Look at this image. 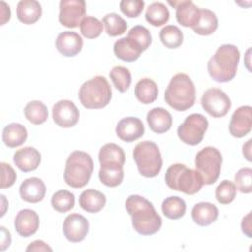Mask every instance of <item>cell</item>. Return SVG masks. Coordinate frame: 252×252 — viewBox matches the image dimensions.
Returning a JSON list of instances; mask_svg holds the SVG:
<instances>
[{
	"mask_svg": "<svg viewBox=\"0 0 252 252\" xmlns=\"http://www.w3.org/2000/svg\"><path fill=\"white\" fill-rule=\"evenodd\" d=\"M125 208L132 218L134 229L139 234L152 235L160 229L162 220L153 204L146 198L131 195L125 202Z\"/></svg>",
	"mask_w": 252,
	"mask_h": 252,
	"instance_id": "6da1fadb",
	"label": "cell"
},
{
	"mask_svg": "<svg viewBox=\"0 0 252 252\" xmlns=\"http://www.w3.org/2000/svg\"><path fill=\"white\" fill-rule=\"evenodd\" d=\"M240 52L233 44L220 45L207 64L210 77L218 83L231 81L237 72Z\"/></svg>",
	"mask_w": 252,
	"mask_h": 252,
	"instance_id": "7a4b0ae2",
	"label": "cell"
},
{
	"mask_svg": "<svg viewBox=\"0 0 252 252\" xmlns=\"http://www.w3.org/2000/svg\"><path fill=\"white\" fill-rule=\"evenodd\" d=\"M165 102L177 111L192 107L196 99V89L190 77L184 73L174 75L164 93Z\"/></svg>",
	"mask_w": 252,
	"mask_h": 252,
	"instance_id": "3957f363",
	"label": "cell"
},
{
	"mask_svg": "<svg viewBox=\"0 0 252 252\" xmlns=\"http://www.w3.org/2000/svg\"><path fill=\"white\" fill-rule=\"evenodd\" d=\"M78 95L84 107L99 109L110 102L112 91L105 77L95 76L81 86Z\"/></svg>",
	"mask_w": 252,
	"mask_h": 252,
	"instance_id": "277c9868",
	"label": "cell"
},
{
	"mask_svg": "<svg viewBox=\"0 0 252 252\" xmlns=\"http://www.w3.org/2000/svg\"><path fill=\"white\" fill-rule=\"evenodd\" d=\"M166 185L175 191L194 195L203 186V179L197 170L188 168L182 163L170 165L165 172Z\"/></svg>",
	"mask_w": 252,
	"mask_h": 252,
	"instance_id": "5b68a950",
	"label": "cell"
},
{
	"mask_svg": "<svg viewBox=\"0 0 252 252\" xmlns=\"http://www.w3.org/2000/svg\"><path fill=\"white\" fill-rule=\"evenodd\" d=\"M93 170L91 156L83 151H74L66 160L64 180L73 188H82L88 184Z\"/></svg>",
	"mask_w": 252,
	"mask_h": 252,
	"instance_id": "8992f818",
	"label": "cell"
},
{
	"mask_svg": "<svg viewBox=\"0 0 252 252\" xmlns=\"http://www.w3.org/2000/svg\"><path fill=\"white\" fill-rule=\"evenodd\" d=\"M133 158L141 175L151 178L157 176L162 167V158L158 145L152 141L138 143Z\"/></svg>",
	"mask_w": 252,
	"mask_h": 252,
	"instance_id": "52a82bcc",
	"label": "cell"
},
{
	"mask_svg": "<svg viewBox=\"0 0 252 252\" xmlns=\"http://www.w3.org/2000/svg\"><path fill=\"white\" fill-rule=\"evenodd\" d=\"M222 163L220 152L214 147H205L199 151L195 158L196 170L200 173L203 183L210 185L217 181L220 176Z\"/></svg>",
	"mask_w": 252,
	"mask_h": 252,
	"instance_id": "ba28073f",
	"label": "cell"
},
{
	"mask_svg": "<svg viewBox=\"0 0 252 252\" xmlns=\"http://www.w3.org/2000/svg\"><path fill=\"white\" fill-rule=\"evenodd\" d=\"M207 118L200 113L188 115L177 128V135L184 144L195 146L202 142L208 129Z\"/></svg>",
	"mask_w": 252,
	"mask_h": 252,
	"instance_id": "9c48e42d",
	"label": "cell"
},
{
	"mask_svg": "<svg viewBox=\"0 0 252 252\" xmlns=\"http://www.w3.org/2000/svg\"><path fill=\"white\" fill-rule=\"evenodd\" d=\"M201 104L209 115L216 118L225 116L231 107L228 95L218 88H211L205 91L201 97Z\"/></svg>",
	"mask_w": 252,
	"mask_h": 252,
	"instance_id": "30bf717a",
	"label": "cell"
},
{
	"mask_svg": "<svg viewBox=\"0 0 252 252\" xmlns=\"http://www.w3.org/2000/svg\"><path fill=\"white\" fill-rule=\"evenodd\" d=\"M86 14V2L84 0H61L59 3L58 20L67 28L80 26Z\"/></svg>",
	"mask_w": 252,
	"mask_h": 252,
	"instance_id": "8fae6325",
	"label": "cell"
},
{
	"mask_svg": "<svg viewBox=\"0 0 252 252\" xmlns=\"http://www.w3.org/2000/svg\"><path fill=\"white\" fill-rule=\"evenodd\" d=\"M79 109L71 100L61 99L52 107L53 121L62 128H71L75 126L79 121Z\"/></svg>",
	"mask_w": 252,
	"mask_h": 252,
	"instance_id": "7c38bea8",
	"label": "cell"
},
{
	"mask_svg": "<svg viewBox=\"0 0 252 252\" xmlns=\"http://www.w3.org/2000/svg\"><path fill=\"white\" fill-rule=\"evenodd\" d=\"M89 232L88 220L77 213L66 217L63 222V233L71 242H80L85 239Z\"/></svg>",
	"mask_w": 252,
	"mask_h": 252,
	"instance_id": "4fadbf2b",
	"label": "cell"
},
{
	"mask_svg": "<svg viewBox=\"0 0 252 252\" xmlns=\"http://www.w3.org/2000/svg\"><path fill=\"white\" fill-rule=\"evenodd\" d=\"M251 106L242 105L233 112L229 122V132L233 137L242 138L251 131Z\"/></svg>",
	"mask_w": 252,
	"mask_h": 252,
	"instance_id": "5bb4252c",
	"label": "cell"
},
{
	"mask_svg": "<svg viewBox=\"0 0 252 252\" xmlns=\"http://www.w3.org/2000/svg\"><path fill=\"white\" fill-rule=\"evenodd\" d=\"M168 4L176 9V20L183 27L193 28L198 23L201 9H199L192 1H168Z\"/></svg>",
	"mask_w": 252,
	"mask_h": 252,
	"instance_id": "9a60e30c",
	"label": "cell"
},
{
	"mask_svg": "<svg viewBox=\"0 0 252 252\" xmlns=\"http://www.w3.org/2000/svg\"><path fill=\"white\" fill-rule=\"evenodd\" d=\"M115 132L120 140L130 143L144 135L145 127L139 118L129 116L122 118L117 123Z\"/></svg>",
	"mask_w": 252,
	"mask_h": 252,
	"instance_id": "2e32d148",
	"label": "cell"
},
{
	"mask_svg": "<svg viewBox=\"0 0 252 252\" xmlns=\"http://www.w3.org/2000/svg\"><path fill=\"white\" fill-rule=\"evenodd\" d=\"M14 225L19 235L23 237L32 236L39 227V217L33 210H21L15 218Z\"/></svg>",
	"mask_w": 252,
	"mask_h": 252,
	"instance_id": "e0dca14e",
	"label": "cell"
},
{
	"mask_svg": "<svg viewBox=\"0 0 252 252\" xmlns=\"http://www.w3.org/2000/svg\"><path fill=\"white\" fill-rule=\"evenodd\" d=\"M55 46L62 55L72 57L82 50L83 39L77 32L65 31L58 34L55 40Z\"/></svg>",
	"mask_w": 252,
	"mask_h": 252,
	"instance_id": "ac0fdd59",
	"label": "cell"
},
{
	"mask_svg": "<svg viewBox=\"0 0 252 252\" xmlns=\"http://www.w3.org/2000/svg\"><path fill=\"white\" fill-rule=\"evenodd\" d=\"M19 192L24 201L28 203H38L44 198L46 187L40 178L30 177L21 183Z\"/></svg>",
	"mask_w": 252,
	"mask_h": 252,
	"instance_id": "d6986e66",
	"label": "cell"
},
{
	"mask_svg": "<svg viewBox=\"0 0 252 252\" xmlns=\"http://www.w3.org/2000/svg\"><path fill=\"white\" fill-rule=\"evenodd\" d=\"M16 166L23 172L35 170L41 160L40 153L33 147H24L14 154L13 158Z\"/></svg>",
	"mask_w": 252,
	"mask_h": 252,
	"instance_id": "ffe728a7",
	"label": "cell"
},
{
	"mask_svg": "<svg viewBox=\"0 0 252 252\" xmlns=\"http://www.w3.org/2000/svg\"><path fill=\"white\" fill-rule=\"evenodd\" d=\"M147 122L153 132L161 134L167 132L171 128L172 117L166 109L162 107H154L147 114Z\"/></svg>",
	"mask_w": 252,
	"mask_h": 252,
	"instance_id": "44dd1931",
	"label": "cell"
},
{
	"mask_svg": "<svg viewBox=\"0 0 252 252\" xmlns=\"http://www.w3.org/2000/svg\"><path fill=\"white\" fill-rule=\"evenodd\" d=\"M113 51L117 58L126 62L137 60L143 52L142 48L129 37H122L116 40L113 45Z\"/></svg>",
	"mask_w": 252,
	"mask_h": 252,
	"instance_id": "7402d4cb",
	"label": "cell"
},
{
	"mask_svg": "<svg viewBox=\"0 0 252 252\" xmlns=\"http://www.w3.org/2000/svg\"><path fill=\"white\" fill-rule=\"evenodd\" d=\"M191 216L195 223L200 226H207L218 219L219 210L212 203L200 202L193 207Z\"/></svg>",
	"mask_w": 252,
	"mask_h": 252,
	"instance_id": "603a6c76",
	"label": "cell"
},
{
	"mask_svg": "<svg viewBox=\"0 0 252 252\" xmlns=\"http://www.w3.org/2000/svg\"><path fill=\"white\" fill-rule=\"evenodd\" d=\"M42 9L35 0H21L17 5V18L26 25L34 24L41 17Z\"/></svg>",
	"mask_w": 252,
	"mask_h": 252,
	"instance_id": "cb8c5ba5",
	"label": "cell"
},
{
	"mask_svg": "<svg viewBox=\"0 0 252 252\" xmlns=\"http://www.w3.org/2000/svg\"><path fill=\"white\" fill-rule=\"evenodd\" d=\"M106 198L100 191L94 189H87L83 191L79 197L80 207L88 213H97L105 206Z\"/></svg>",
	"mask_w": 252,
	"mask_h": 252,
	"instance_id": "d4e9b609",
	"label": "cell"
},
{
	"mask_svg": "<svg viewBox=\"0 0 252 252\" xmlns=\"http://www.w3.org/2000/svg\"><path fill=\"white\" fill-rule=\"evenodd\" d=\"M28 132L25 126L19 123H10L3 129L2 140L9 148H16L24 144L27 140Z\"/></svg>",
	"mask_w": 252,
	"mask_h": 252,
	"instance_id": "484cf974",
	"label": "cell"
},
{
	"mask_svg": "<svg viewBox=\"0 0 252 252\" xmlns=\"http://www.w3.org/2000/svg\"><path fill=\"white\" fill-rule=\"evenodd\" d=\"M135 95L140 102L150 104L154 102L158 95V85L152 79H141L135 86Z\"/></svg>",
	"mask_w": 252,
	"mask_h": 252,
	"instance_id": "4316f807",
	"label": "cell"
},
{
	"mask_svg": "<svg viewBox=\"0 0 252 252\" xmlns=\"http://www.w3.org/2000/svg\"><path fill=\"white\" fill-rule=\"evenodd\" d=\"M98 160L102 164H121L124 165L125 154L121 147L116 144L108 143L102 146L98 153Z\"/></svg>",
	"mask_w": 252,
	"mask_h": 252,
	"instance_id": "83f0119b",
	"label": "cell"
},
{
	"mask_svg": "<svg viewBox=\"0 0 252 252\" xmlns=\"http://www.w3.org/2000/svg\"><path fill=\"white\" fill-rule=\"evenodd\" d=\"M123 165L121 164H102L98 172V177L104 185L116 187L123 180Z\"/></svg>",
	"mask_w": 252,
	"mask_h": 252,
	"instance_id": "f1b7e54d",
	"label": "cell"
},
{
	"mask_svg": "<svg viewBox=\"0 0 252 252\" xmlns=\"http://www.w3.org/2000/svg\"><path fill=\"white\" fill-rule=\"evenodd\" d=\"M218 28V18L216 14L209 9H201L198 23L192 28L200 35H209L216 32Z\"/></svg>",
	"mask_w": 252,
	"mask_h": 252,
	"instance_id": "f546056e",
	"label": "cell"
},
{
	"mask_svg": "<svg viewBox=\"0 0 252 252\" xmlns=\"http://www.w3.org/2000/svg\"><path fill=\"white\" fill-rule=\"evenodd\" d=\"M145 17L152 26L160 27L169 20V11L163 3L154 2L147 8Z\"/></svg>",
	"mask_w": 252,
	"mask_h": 252,
	"instance_id": "4dcf8cb0",
	"label": "cell"
},
{
	"mask_svg": "<svg viewBox=\"0 0 252 252\" xmlns=\"http://www.w3.org/2000/svg\"><path fill=\"white\" fill-rule=\"evenodd\" d=\"M26 118L34 125L42 124L48 117V110L46 105L39 100H32L27 103L24 108Z\"/></svg>",
	"mask_w": 252,
	"mask_h": 252,
	"instance_id": "1f68e13d",
	"label": "cell"
},
{
	"mask_svg": "<svg viewBox=\"0 0 252 252\" xmlns=\"http://www.w3.org/2000/svg\"><path fill=\"white\" fill-rule=\"evenodd\" d=\"M161 210L166 218L170 220H177L184 216L186 212V204L180 197L171 196L163 200Z\"/></svg>",
	"mask_w": 252,
	"mask_h": 252,
	"instance_id": "d6a6232c",
	"label": "cell"
},
{
	"mask_svg": "<svg viewBox=\"0 0 252 252\" xmlns=\"http://www.w3.org/2000/svg\"><path fill=\"white\" fill-rule=\"evenodd\" d=\"M159 38L162 44L170 49L179 47L183 42V33L180 29L174 25H168L159 32Z\"/></svg>",
	"mask_w": 252,
	"mask_h": 252,
	"instance_id": "836d02e7",
	"label": "cell"
},
{
	"mask_svg": "<svg viewBox=\"0 0 252 252\" xmlns=\"http://www.w3.org/2000/svg\"><path fill=\"white\" fill-rule=\"evenodd\" d=\"M102 24L105 27L106 33L110 36L120 35L127 30L126 21L116 13L106 14L102 18Z\"/></svg>",
	"mask_w": 252,
	"mask_h": 252,
	"instance_id": "e575fe53",
	"label": "cell"
},
{
	"mask_svg": "<svg viewBox=\"0 0 252 252\" xmlns=\"http://www.w3.org/2000/svg\"><path fill=\"white\" fill-rule=\"evenodd\" d=\"M52 208L59 213H66L74 208L75 196L68 190H59L51 197Z\"/></svg>",
	"mask_w": 252,
	"mask_h": 252,
	"instance_id": "d590c367",
	"label": "cell"
},
{
	"mask_svg": "<svg viewBox=\"0 0 252 252\" xmlns=\"http://www.w3.org/2000/svg\"><path fill=\"white\" fill-rule=\"evenodd\" d=\"M109 77L114 87L120 92L125 93L132 82L130 71L123 66H115L109 72Z\"/></svg>",
	"mask_w": 252,
	"mask_h": 252,
	"instance_id": "8d00e7d4",
	"label": "cell"
},
{
	"mask_svg": "<svg viewBox=\"0 0 252 252\" xmlns=\"http://www.w3.org/2000/svg\"><path fill=\"white\" fill-rule=\"evenodd\" d=\"M102 22L92 16H86L80 24L81 33L90 39L98 37L102 32Z\"/></svg>",
	"mask_w": 252,
	"mask_h": 252,
	"instance_id": "74e56055",
	"label": "cell"
},
{
	"mask_svg": "<svg viewBox=\"0 0 252 252\" xmlns=\"http://www.w3.org/2000/svg\"><path fill=\"white\" fill-rule=\"evenodd\" d=\"M216 199L219 203L226 205L231 203L236 196V186L230 180H222L215 191Z\"/></svg>",
	"mask_w": 252,
	"mask_h": 252,
	"instance_id": "f35d334b",
	"label": "cell"
},
{
	"mask_svg": "<svg viewBox=\"0 0 252 252\" xmlns=\"http://www.w3.org/2000/svg\"><path fill=\"white\" fill-rule=\"evenodd\" d=\"M127 37L133 39L141 48L143 51L148 49L150 44L152 43V35L150 31L141 25L134 26L127 34Z\"/></svg>",
	"mask_w": 252,
	"mask_h": 252,
	"instance_id": "ab89813d",
	"label": "cell"
},
{
	"mask_svg": "<svg viewBox=\"0 0 252 252\" xmlns=\"http://www.w3.org/2000/svg\"><path fill=\"white\" fill-rule=\"evenodd\" d=\"M235 186L241 193L248 194L252 191V169L250 167L240 168L234 176Z\"/></svg>",
	"mask_w": 252,
	"mask_h": 252,
	"instance_id": "60d3db41",
	"label": "cell"
},
{
	"mask_svg": "<svg viewBox=\"0 0 252 252\" xmlns=\"http://www.w3.org/2000/svg\"><path fill=\"white\" fill-rule=\"evenodd\" d=\"M144 6L143 0H122L119 4L121 12L129 18L138 17L143 12Z\"/></svg>",
	"mask_w": 252,
	"mask_h": 252,
	"instance_id": "b9f144b4",
	"label": "cell"
},
{
	"mask_svg": "<svg viewBox=\"0 0 252 252\" xmlns=\"http://www.w3.org/2000/svg\"><path fill=\"white\" fill-rule=\"evenodd\" d=\"M0 165H1V172H2L1 173L0 187H1V189L9 188L16 181V178H17L16 172L13 169V167L10 164L6 163V162H1Z\"/></svg>",
	"mask_w": 252,
	"mask_h": 252,
	"instance_id": "7bdbcfd3",
	"label": "cell"
},
{
	"mask_svg": "<svg viewBox=\"0 0 252 252\" xmlns=\"http://www.w3.org/2000/svg\"><path fill=\"white\" fill-rule=\"evenodd\" d=\"M26 250L27 251H52V248L49 247L42 240H34L29 244Z\"/></svg>",
	"mask_w": 252,
	"mask_h": 252,
	"instance_id": "ee69618b",
	"label": "cell"
},
{
	"mask_svg": "<svg viewBox=\"0 0 252 252\" xmlns=\"http://www.w3.org/2000/svg\"><path fill=\"white\" fill-rule=\"evenodd\" d=\"M251 212L247 214V216H245L242 219L241 221V228H242V232L244 234H246L248 237H252L251 234Z\"/></svg>",
	"mask_w": 252,
	"mask_h": 252,
	"instance_id": "f6af8a7d",
	"label": "cell"
},
{
	"mask_svg": "<svg viewBox=\"0 0 252 252\" xmlns=\"http://www.w3.org/2000/svg\"><path fill=\"white\" fill-rule=\"evenodd\" d=\"M1 250H5L11 244V234L4 226H1Z\"/></svg>",
	"mask_w": 252,
	"mask_h": 252,
	"instance_id": "bcb514c9",
	"label": "cell"
},
{
	"mask_svg": "<svg viewBox=\"0 0 252 252\" xmlns=\"http://www.w3.org/2000/svg\"><path fill=\"white\" fill-rule=\"evenodd\" d=\"M11 17V11L10 7L5 3L1 2V25H4L7 21L10 20Z\"/></svg>",
	"mask_w": 252,
	"mask_h": 252,
	"instance_id": "7dc6e473",
	"label": "cell"
},
{
	"mask_svg": "<svg viewBox=\"0 0 252 252\" xmlns=\"http://www.w3.org/2000/svg\"><path fill=\"white\" fill-rule=\"evenodd\" d=\"M251 142H252V140L249 139L246 142V144H244L242 147V153L248 161L252 160V158H251Z\"/></svg>",
	"mask_w": 252,
	"mask_h": 252,
	"instance_id": "c3c4849f",
	"label": "cell"
}]
</instances>
